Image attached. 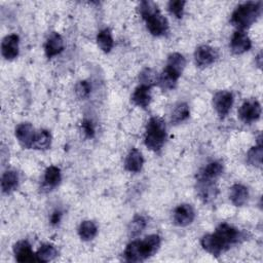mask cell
Instances as JSON below:
<instances>
[{
  "mask_svg": "<svg viewBox=\"0 0 263 263\" xmlns=\"http://www.w3.org/2000/svg\"><path fill=\"white\" fill-rule=\"evenodd\" d=\"M252 46L251 39L243 31H236L233 33L230 41V48L234 54H241L248 51Z\"/></svg>",
  "mask_w": 263,
  "mask_h": 263,
  "instance_id": "obj_14",
  "label": "cell"
},
{
  "mask_svg": "<svg viewBox=\"0 0 263 263\" xmlns=\"http://www.w3.org/2000/svg\"><path fill=\"white\" fill-rule=\"evenodd\" d=\"M222 173L223 164L220 161H213L199 171L197 175V180L216 182V180L222 175Z\"/></svg>",
  "mask_w": 263,
  "mask_h": 263,
  "instance_id": "obj_16",
  "label": "cell"
},
{
  "mask_svg": "<svg viewBox=\"0 0 263 263\" xmlns=\"http://www.w3.org/2000/svg\"><path fill=\"white\" fill-rule=\"evenodd\" d=\"M143 163H144V158H143L142 153L138 149L133 148L128 152V154L125 158L124 166H125V170H127L128 172L138 173L142 170Z\"/></svg>",
  "mask_w": 263,
  "mask_h": 263,
  "instance_id": "obj_19",
  "label": "cell"
},
{
  "mask_svg": "<svg viewBox=\"0 0 263 263\" xmlns=\"http://www.w3.org/2000/svg\"><path fill=\"white\" fill-rule=\"evenodd\" d=\"M151 87L140 84L132 96V101L139 107L146 108L151 102Z\"/></svg>",
  "mask_w": 263,
  "mask_h": 263,
  "instance_id": "obj_20",
  "label": "cell"
},
{
  "mask_svg": "<svg viewBox=\"0 0 263 263\" xmlns=\"http://www.w3.org/2000/svg\"><path fill=\"white\" fill-rule=\"evenodd\" d=\"M13 253L17 262L36 261V255L33 253L31 245L27 240H18L14 243Z\"/></svg>",
  "mask_w": 263,
  "mask_h": 263,
  "instance_id": "obj_17",
  "label": "cell"
},
{
  "mask_svg": "<svg viewBox=\"0 0 263 263\" xmlns=\"http://www.w3.org/2000/svg\"><path fill=\"white\" fill-rule=\"evenodd\" d=\"M186 66V60L183 54L173 52L168 55L165 69L158 76L157 84L162 89H173L176 87L177 82L182 75Z\"/></svg>",
  "mask_w": 263,
  "mask_h": 263,
  "instance_id": "obj_3",
  "label": "cell"
},
{
  "mask_svg": "<svg viewBox=\"0 0 263 263\" xmlns=\"http://www.w3.org/2000/svg\"><path fill=\"white\" fill-rule=\"evenodd\" d=\"M18 185V175L14 171H6L1 177V189L5 194H9Z\"/></svg>",
  "mask_w": 263,
  "mask_h": 263,
  "instance_id": "obj_22",
  "label": "cell"
},
{
  "mask_svg": "<svg viewBox=\"0 0 263 263\" xmlns=\"http://www.w3.org/2000/svg\"><path fill=\"white\" fill-rule=\"evenodd\" d=\"M195 218V211L191 204L182 203L178 205L173 214V222L179 227L190 225Z\"/></svg>",
  "mask_w": 263,
  "mask_h": 263,
  "instance_id": "obj_8",
  "label": "cell"
},
{
  "mask_svg": "<svg viewBox=\"0 0 263 263\" xmlns=\"http://www.w3.org/2000/svg\"><path fill=\"white\" fill-rule=\"evenodd\" d=\"M64 47L65 45L62 36L57 32H52L45 42V54L48 59H51L52 57L61 53L64 50Z\"/></svg>",
  "mask_w": 263,
  "mask_h": 263,
  "instance_id": "obj_15",
  "label": "cell"
},
{
  "mask_svg": "<svg viewBox=\"0 0 263 263\" xmlns=\"http://www.w3.org/2000/svg\"><path fill=\"white\" fill-rule=\"evenodd\" d=\"M35 255H36V261L49 262L58 256V251L53 246L49 243H45L38 249Z\"/></svg>",
  "mask_w": 263,
  "mask_h": 263,
  "instance_id": "obj_26",
  "label": "cell"
},
{
  "mask_svg": "<svg viewBox=\"0 0 263 263\" xmlns=\"http://www.w3.org/2000/svg\"><path fill=\"white\" fill-rule=\"evenodd\" d=\"M20 37L16 34H10L3 38L1 42V53L5 60L11 61L18 55Z\"/></svg>",
  "mask_w": 263,
  "mask_h": 263,
  "instance_id": "obj_12",
  "label": "cell"
},
{
  "mask_svg": "<svg viewBox=\"0 0 263 263\" xmlns=\"http://www.w3.org/2000/svg\"><path fill=\"white\" fill-rule=\"evenodd\" d=\"M262 158H263V149L262 144H258L257 146L252 147L248 154H247V160L251 165L261 167L262 166Z\"/></svg>",
  "mask_w": 263,
  "mask_h": 263,
  "instance_id": "obj_29",
  "label": "cell"
},
{
  "mask_svg": "<svg viewBox=\"0 0 263 263\" xmlns=\"http://www.w3.org/2000/svg\"><path fill=\"white\" fill-rule=\"evenodd\" d=\"M215 234L219 237L227 250L230 248V246L237 243L241 238H243V234L239 230L227 223H221L216 228Z\"/></svg>",
  "mask_w": 263,
  "mask_h": 263,
  "instance_id": "obj_6",
  "label": "cell"
},
{
  "mask_svg": "<svg viewBox=\"0 0 263 263\" xmlns=\"http://www.w3.org/2000/svg\"><path fill=\"white\" fill-rule=\"evenodd\" d=\"M161 243L160 236L151 234L144 239L134 240L127 245L124 250V258L128 262H142L153 256Z\"/></svg>",
  "mask_w": 263,
  "mask_h": 263,
  "instance_id": "obj_1",
  "label": "cell"
},
{
  "mask_svg": "<svg viewBox=\"0 0 263 263\" xmlns=\"http://www.w3.org/2000/svg\"><path fill=\"white\" fill-rule=\"evenodd\" d=\"M200 243L203 250H205L208 253L212 254L215 257H219L223 252L227 251V248L223 245V242L215 233L202 236Z\"/></svg>",
  "mask_w": 263,
  "mask_h": 263,
  "instance_id": "obj_13",
  "label": "cell"
},
{
  "mask_svg": "<svg viewBox=\"0 0 263 263\" xmlns=\"http://www.w3.org/2000/svg\"><path fill=\"white\" fill-rule=\"evenodd\" d=\"M81 127H82V130H83L84 135L87 138H93V136H95V127H93V124H92V122L90 120L84 119L81 122Z\"/></svg>",
  "mask_w": 263,
  "mask_h": 263,
  "instance_id": "obj_34",
  "label": "cell"
},
{
  "mask_svg": "<svg viewBox=\"0 0 263 263\" xmlns=\"http://www.w3.org/2000/svg\"><path fill=\"white\" fill-rule=\"evenodd\" d=\"M146 225H147V222L143 216H140V215L135 216L129 224V228H128L129 234L132 236H136L140 234L145 229Z\"/></svg>",
  "mask_w": 263,
  "mask_h": 263,
  "instance_id": "obj_30",
  "label": "cell"
},
{
  "mask_svg": "<svg viewBox=\"0 0 263 263\" xmlns=\"http://www.w3.org/2000/svg\"><path fill=\"white\" fill-rule=\"evenodd\" d=\"M239 118L245 123H251L260 118L261 106L257 100L246 101L238 110Z\"/></svg>",
  "mask_w": 263,
  "mask_h": 263,
  "instance_id": "obj_9",
  "label": "cell"
},
{
  "mask_svg": "<svg viewBox=\"0 0 263 263\" xmlns=\"http://www.w3.org/2000/svg\"><path fill=\"white\" fill-rule=\"evenodd\" d=\"M229 198L235 206H242L249 198V190L241 184H234L230 188Z\"/></svg>",
  "mask_w": 263,
  "mask_h": 263,
  "instance_id": "obj_21",
  "label": "cell"
},
{
  "mask_svg": "<svg viewBox=\"0 0 263 263\" xmlns=\"http://www.w3.org/2000/svg\"><path fill=\"white\" fill-rule=\"evenodd\" d=\"M218 58V51L210 45H200L194 51V60L198 67L204 68L212 65Z\"/></svg>",
  "mask_w": 263,
  "mask_h": 263,
  "instance_id": "obj_10",
  "label": "cell"
},
{
  "mask_svg": "<svg viewBox=\"0 0 263 263\" xmlns=\"http://www.w3.org/2000/svg\"><path fill=\"white\" fill-rule=\"evenodd\" d=\"M140 13L146 23L148 31L153 36H161L168 30L167 20L161 14L158 6L152 1H142L139 6Z\"/></svg>",
  "mask_w": 263,
  "mask_h": 263,
  "instance_id": "obj_2",
  "label": "cell"
},
{
  "mask_svg": "<svg viewBox=\"0 0 263 263\" xmlns=\"http://www.w3.org/2000/svg\"><path fill=\"white\" fill-rule=\"evenodd\" d=\"M98 233V227L95 222L85 220L81 222L78 228V234L82 240H91Z\"/></svg>",
  "mask_w": 263,
  "mask_h": 263,
  "instance_id": "obj_23",
  "label": "cell"
},
{
  "mask_svg": "<svg viewBox=\"0 0 263 263\" xmlns=\"http://www.w3.org/2000/svg\"><path fill=\"white\" fill-rule=\"evenodd\" d=\"M197 193L198 196L204 201L209 202L217 196L218 188L216 186V182L212 181H199L197 180Z\"/></svg>",
  "mask_w": 263,
  "mask_h": 263,
  "instance_id": "obj_18",
  "label": "cell"
},
{
  "mask_svg": "<svg viewBox=\"0 0 263 263\" xmlns=\"http://www.w3.org/2000/svg\"><path fill=\"white\" fill-rule=\"evenodd\" d=\"M61 218H62V212L57 210L50 216V223L52 225H58L60 223V221H61Z\"/></svg>",
  "mask_w": 263,
  "mask_h": 263,
  "instance_id": "obj_35",
  "label": "cell"
},
{
  "mask_svg": "<svg viewBox=\"0 0 263 263\" xmlns=\"http://www.w3.org/2000/svg\"><path fill=\"white\" fill-rule=\"evenodd\" d=\"M35 136L36 133L34 130V127L28 122L21 123L15 127V137L18 143L26 149H30L33 147Z\"/></svg>",
  "mask_w": 263,
  "mask_h": 263,
  "instance_id": "obj_11",
  "label": "cell"
},
{
  "mask_svg": "<svg viewBox=\"0 0 263 263\" xmlns=\"http://www.w3.org/2000/svg\"><path fill=\"white\" fill-rule=\"evenodd\" d=\"M189 115H190V110H189L188 104L185 102H182V103H179L173 110L171 121L174 124H179L185 121L189 117Z\"/></svg>",
  "mask_w": 263,
  "mask_h": 263,
  "instance_id": "obj_25",
  "label": "cell"
},
{
  "mask_svg": "<svg viewBox=\"0 0 263 263\" xmlns=\"http://www.w3.org/2000/svg\"><path fill=\"white\" fill-rule=\"evenodd\" d=\"M97 42L99 47L104 51V52H109L114 44L112 33L110 29H104L101 30L97 36Z\"/></svg>",
  "mask_w": 263,
  "mask_h": 263,
  "instance_id": "obj_27",
  "label": "cell"
},
{
  "mask_svg": "<svg viewBox=\"0 0 263 263\" xmlns=\"http://www.w3.org/2000/svg\"><path fill=\"white\" fill-rule=\"evenodd\" d=\"M157 75L156 73L150 69V68H145L139 75V80L141 82V84L143 85H147V86H152L153 84L157 83Z\"/></svg>",
  "mask_w": 263,
  "mask_h": 263,
  "instance_id": "obj_31",
  "label": "cell"
},
{
  "mask_svg": "<svg viewBox=\"0 0 263 263\" xmlns=\"http://www.w3.org/2000/svg\"><path fill=\"white\" fill-rule=\"evenodd\" d=\"M233 105V95L228 90H219L213 97V106L221 118H224Z\"/></svg>",
  "mask_w": 263,
  "mask_h": 263,
  "instance_id": "obj_7",
  "label": "cell"
},
{
  "mask_svg": "<svg viewBox=\"0 0 263 263\" xmlns=\"http://www.w3.org/2000/svg\"><path fill=\"white\" fill-rule=\"evenodd\" d=\"M186 2L184 0H174L170 1L167 4V8L172 14H174L177 18H181L184 11V6Z\"/></svg>",
  "mask_w": 263,
  "mask_h": 263,
  "instance_id": "obj_32",
  "label": "cell"
},
{
  "mask_svg": "<svg viewBox=\"0 0 263 263\" xmlns=\"http://www.w3.org/2000/svg\"><path fill=\"white\" fill-rule=\"evenodd\" d=\"M261 52L258 54V57H257V64H258V67L260 68L261 67V65H262V63H261Z\"/></svg>",
  "mask_w": 263,
  "mask_h": 263,
  "instance_id": "obj_36",
  "label": "cell"
},
{
  "mask_svg": "<svg viewBox=\"0 0 263 263\" xmlns=\"http://www.w3.org/2000/svg\"><path fill=\"white\" fill-rule=\"evenodd\" d=\"M61 170L58 166L50 165L46 168L44 174V185L47 188H54L61 182Z\"/></svg>",
  "mask_w": 263,
  "mask_h": 263,
  "instance_id": "obj_24",
  "label": "cell"
},
{
  "mask_svg": "<svg viewBox=\"0 0 263 263\" xmlns=\"http://www.w3.org/2000/svg\"><path fill=\"white\" fill-rule=\"evenodd\" d=\"M75 90H76L77 96L80 99H85V98H87L89 96L90 90H91V86H90L89 82H87L86 80H82V81H79L76 84Z\"/></svg>",
  "mask_w": 263,
  "mask_h": 263,
  "instance_id": "obj_33",
  "label": "cell"
},
{
  "mask_svg": "<svg viewBox=\"0 0 263 263\" xmlns=\"http://www.w3.org/2000/svg\"><path fill=\"white\" fill-rule=\"evenodd\" d=\"M166 127L164 121L157 116L151 117L146 125L145 145L152 151H159L164 144Z\"/></svg>",
  "mask_w": 263,
  "mask_h": 263,
  "instance_id": "obj_5",
  "label": "cell"
},
{
  "mask_svg": "<svg viewBox=\"0 0 263 263\" xmlns=\"http://www.w3.org/2000/svg\"><path fill=\"white\" fill-rule=\"evenodd\" d=\"M260 1H248L239 4L231 14V24L238 29V31H243L250 28L259 17L261 13Z\"/></svg>",
  "mask_w": 263,
  "mask_h": 263,
  "instance_id": "obj_4",
  "label": "cell"
},
{
  "mask_svg": "<svg viewBox=\"0 0 263 263\" xmlns=\"http://www.w3.org/2000/svg\"><path fill=\"white\" fill-rule=\"evenodd\" d=\"M50 144H51L50 133L46 129H41L38 133H36L32 148L38 149V150H45L50 147Z\"/></svg>",
  "mask_w": 263,
  "mask_h": 263,
  "instance_id": "obj_28",
  "label": "cell"
}]
</instances>
